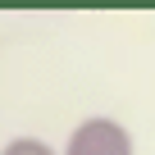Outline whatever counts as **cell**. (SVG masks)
<instances>
[{
	"label": "cell",
	"mask_w": 155,
	"mask_h": 155,
	"mask_svg": "<svg viewBox=\"0 0 155 155\" xmlns=\"http://www.w3.org/2000/svg\"><path fill=\"white\" fill-rule=\"evenodd\" d=\"M59 155H137V141H132L123 119L87 114L82 123H73V132H68Z\"/></svg>",
	"instance_id": "obj_1"
},
{
	"label": "cell",
	"mask_w": 155,
	"mask_h": 155,
	"mask_svg": "<svg viewBox=\"0 0 155 155\" xmlns=\"http://www.w3.org/2000/svg\"><path fill=\"white\" fill-rule=\"evenodd\" d=\"M0 155H59V150L50 141H41V137H9L0 146Z\"/></svg>",
	"instance_id": "obj_2"
}]
</instances>
